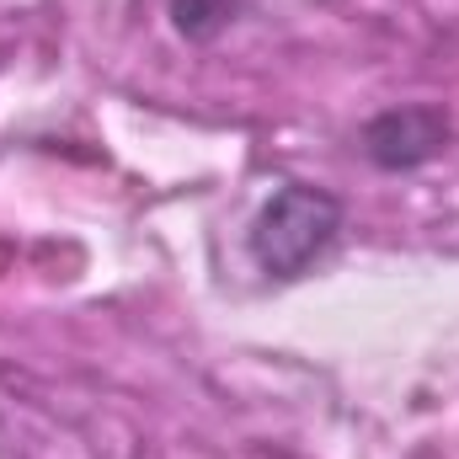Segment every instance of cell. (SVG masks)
<instances>
[{
	"instance_id": "2",
	"label": "cell",
	"mask_w": 459,
	"mask_h": 459,
	"mask_svg": "<svg viewBox=\"0 0 459 459\" xmlns=\"http://www.w3.org/2000/svg\"><path fill=\"white\" fill-rule=\"evenodd\" d=\"M449 113L433 102H406V108H385L379 117L363 123V155L379 171H417L433 155L449 150Z\"/></svg>"
},
{
	"instance_id": "3",
	"label": "cell",
	"mask_w": 459,
	"mask_h": 459,
	"mask_svg": "<svg viewBox=\"0 0 459 459\" xmlns=\"http://www.w3.org/2000/svg\"><path fill=\"white\" fill-rule=\"evenodd\" d=\"M171 16H177V27L187 32V38H209V32H220L230 16L225 0H171Z\"/></svg>"
},
{
	"instance_id": "1",
	"label": "cell",
	"mask_w": 459,
	"mask_h": 459,
	"mask_svg": "<svg viewBox=\"0 0 459 459\" xmlns=\"http://www.w3.org/2000/svg\"><path fill=\"white\" fill-rule=\"evenodd\" d=\"M347 225L342 198H332L326 187H310V182H283L246 230V251L256 262V273L267 278H305Z\"/></svg>"
}]
</instances>
